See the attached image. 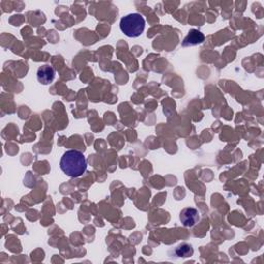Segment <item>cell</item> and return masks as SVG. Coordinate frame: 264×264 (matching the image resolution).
I'll use <instances>...</instances> for the list:
<instances>
[{
    "instance_id": "1",
    "label": "cell",
    "mask_w": 264,
    "mask_h": 264,
    "mask_svg": "<svg viewBox=\"0 0 264 264\" xmlns=\"http://www.w3.org/2000/svg\"><path fill=\"white\" fill-rule=\"evenodd\" d=\"M60 167L66 176L70 177H79L87 170L86 158L79 151H67L61 158Z\"/></svg>"
},
{
    "instance_id": "2",
    "label": "cell",
    "mask_w": 264,
    "mask_h": 264,
    "mask_svg": "<svg viewBox=\"0 0 264 264\" xmlns=\"http://www.w3.org/2000/svg\"><path fill=\"white\" fill-rule=\"evenodd\" d=\"M145 19L140 14H129L121 19L120 28L122 32L128 37H139L145 30Z\"/></svg>"
},
{
    "instance_id": "3",
    "label": "cell",
    "mask_w": 264,
    "mask_h": 264,
    "mask_svg": "<svg viewBox=\"0 0 264 264\" xmlns=\"http://www.w3.org/2000/svg\"><path fill=\"white\" fill-rule=\"evenodd\" d=\"M199 213L198 210L193 207H187L184 208L181 214H179V220H181L182 224L185 227H193L195 226L199 221Z\"/></svg>"
},
{
    "instance_id": "4",
    "label": "cell",
    "mask_w": 264,
    "mask_h": 264,
    "mask_svg": "<svg viewBox=\"0 0 264 264\" xmlns=\"http://www.w3.org/2000/svg\"><path fill=\"white\" fill-rule=\"evenodd\" d=\"M56 76L55 69L50 65H43L37 69V81L43 85H49L54 81Z\"/></svg>"
},
{
    "instance_id": "5",
    "label": "cell",
    "mask_w": 264,
    "mask_h": 264,
    "mask_svg": "<svg viewBox=\"0 0 264 264\" xmlns=\"http://www.w3.org/2000/svg\"><path fill=\"white\" fill-rule=\"evenodd\" d=\"M205 41V35L204 33L200 32L197 29H192L190 30V32L188 35L184 38L182 46L183 47H193L203 44Z\"/></svg>"
},
{
    "instance_id": "6",
    "label": "cell",
    "mask_w": 264,
    "mask_h": 264,
    "mask_svg": "<svg viewBox=\"0 0 264 264\" xmlns=\"http://www.w3.org/2000/svg\"><path fill=\"white\" fill-rule=\"evenodd\" d=\"M175 253L178 257H189L193 255V248L188 244H182L176 248Z\"/></svg>"
}]
</instances>
